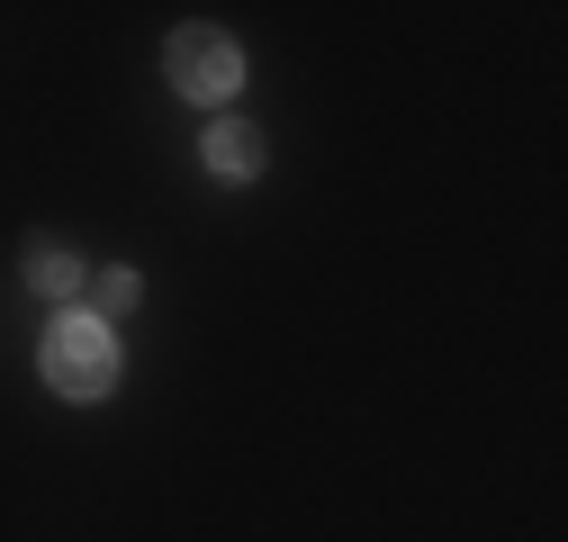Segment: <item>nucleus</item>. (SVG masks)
Returning <instances> with one entry per match:
<instances>
[{
  "instance_id": "obj_4",
  "label": "nucleus",
  "mask_w": 568,
  "mask_h": 542,
  "mask_svg": "<svg viewBox=\"0 0 568 542\" xmlns=\"http://www.w3.org/2000/svg\"><path fill=\"white\" fill-rule=\"evenodd\" d=\"M37 290H82V271L63 262V253H45V262H37Z\"/></svg>"
},
{
  "instance_id": "obj_1",
  "label": "nucleus",
  "mask_w": 568,
  "mask_h": 542,
  "mask_svg": "<svg viewBox=\"0 0 568 542\" xmlns=\"http://www.w3.org/2000/svg\"><path fill=\"white\" fill-rule=\"evenodd\" d=\"M45 380L63 398H100L118 380V344H109V325L100 317H54L45 325Z\"/></svg>"
},
{
  "instance_id": "obj_2",
  "label": "nucleus",
  "mask_w": 568,
  "mask_h": 542,
  "mask_svg": "<svg viewBox=\"0 0 568 542\" xmlns=\"http://www.w3.org/2000/svg\"><path fill=\"white\" fill-rule=\"evenodd\" d=\"M163 73H172V91H190V100H226V91L244 82V54H235L217 28H181L172 54H163Z\"/></svg>"
},
{
  "instance_id": "obj_3",
  "label": "nucleus",
  "mask_w": 568,
  "mask_h": 542,
  "mask_svg": "<svg viewBox=\"0 0 568 542\" xmlns=\"http://www.w3.org/2000/svg\"><path fill=\"white\" fill-rule=\"evenodd\" d=\"M207 163H217L226 181L262 172V136H253V127H235V118H226V127H207Z\"/></svg>"
}]
</instances>
